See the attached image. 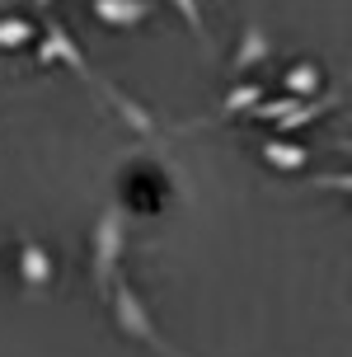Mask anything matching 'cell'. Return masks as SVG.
Returning a JSON list of instances; mask_svg holds the SVG:
<instances>
[{
    "label": "cell",
    "instance_id": "obj_1",
    "mask_svg": "<svg viewBox=\"0 0 352 357\" xmlns=\"http://www.w3.org/2000/svg\"><path fill=\"white\" fill-rule=\"evenodd\" d=\"M123 250H127V216L123 207H104L94 216V231H89V278L104 296L123 278Z\"/></svg>",
    "mask_w": 352,
    "mask_h": 357
},
{
    "label": "cell",
    "instance_id": "obj_2",
    "mask_svg": "<svg viewBox=\"0 0 352 357\" xmlns=\"http://www.w3.org/2000/svg\"><path fill=\"white\" fill-rule=\"evenodd\" d=\"M108 305H113V324L123 329V339L141 343L146 353H155V357H183L178 348H169V339L155 329V320H151V310H146V301L137 296V287L132 282H113V291H108Z\"/></svg>",
    "mask_w": 352,
    "mask_h": 357
},
{
    "label": "cell",
    "instance_id": "obj_3",
    "mask_svg": "<svg viewBox=\"0 0 352 357\" xmlns=\"http://www.w3.org/2000/svg\"><path fill=\"white\" fill-rule=\"evenodd\" d=\"M52 61H61V66H70L75 75H85V80H94V71H89L85 52H80V43L66 33V24L61 19H43V43H38V66H52Z\"/></svg>",
    "mask_w": 352,
    "mask_h": 357
},
{
    "label": "cell",
    "instance_id": "obj_4",
    "mask_svg": "<svg viewBox=\"0 0 352 357\" xmlns=\"http://www.w3.org/2000/svg\"><path fill=\"white\" fill-rule=\"evenodd\" d=\"M89 85H94L99 94H104V99H108V108H113V113H118V118H123V123L132 127L137 137H155V132H160V127H155V113H151L146 104H137V99H132V94H127L123 85H113V80H99V75H94Z\"/></svg>",
    "mask_w": 352,
    "mask_h": 357
},
{
    "label": "cell",
    "instance_id": "obj_5",
    "mask_svg": "<svg viewBox=\"0 0 352 357\" xmlns=\"http://www.w3.org/2000/svg\"><path fill=\"white\" fill-rule=\"evenodd\" d=\"M52 278H56V264L47 254V245L33 240V235H19V282L29 291H47Z\"/></svg>",
    "mask_w": 352,
    "mask_h": 357
},
{
    "label": "cell",
    "instance_id": "obj_6",
    "mask_svg": "<svg viewBox=\"0 0 352 357\" xmlns=\"http://www.w3.org/2000/svg\"><path fill=\"white\" fill-rule=\"evenodd\" d=\"M151 10H155L151 0H89V15L108 29H137L151 19Z\"/></svg>",
    "mask_w": 352,
    "mask_h": 357
},
{
    "label": "cell",
    "instance_id": "obj_7",
    "mask_svg": "<svg viewBox=\"0 0 352 357\" xmlns=\"http://www.w3.org/2000/svg\"><path fill=\"white\" fill-rule=\"evenodd\" d=\"M273 56V38L263 33V24H245V33H240V47L230 56V71H249V66H259Z\"/></svg>",
    "mask_w": 352,
    "mask_h": 357
},
{
    "label": "cell",
    "instance_id": "obj_8",
    "mask_svg": "<svg viewBox=\"0 0 352 357\" xmlns=\"http://www.w3.org/2000/svg\"><path fill=\"white\" fill-rule=\"evenodd\" d=\"M38 24L24 15H5L0 19V52H19V47H33Z\"/></svg>",
    "mask_w": 352,
    "mask_h": 357
},
{
    "label": "cell",
    "instance_id": "obj_9",
    "mask_svg": "<svg viewBox=\"0 0 352 357\" xmlns=\"http://www.w3.org/2000/svg\"><path fill=\"white\" fill-rule=\"evenodd\" d=\"M263 160L277 165V169H305V160H310V151L296 142H282V137H273V142H263Z\"/></svg>",
    "mask_w": 352,
    "mask_h": 357
},
{
    "label": "cell",
    "instance_id": "obj_10",
    "mask_svg": "<svg viewBox=\"0 0 352 357\" xmlns=\"http://www.w3.org/2000/svg\"><path fill=\"white\" fill-rule=\"evenodd\" d=\"M282 85H286V94H291V99H305V94H315V89L324 85V75H319L315 61H296L291 71L282 75Z\"/></svg>",
    "mask_w": 352,
    "mask_h": 357
},
{
    "label": "cell",
    "instance_id": "obj_11",
    "mask_svg": "<svg viewBox=\"0 0 352 357\" xmlns=\"http://www.w3.org/2000/svg\"><path fill=\"white\" fill-rule=\"evenodd\" d=\"M329 108H338V99H334V94H324V99H315V104H305V99H300V104L291 108V113H286V118H282L277 127H282V132H300V127H310L315 118H324Z\"/></svg>",
    "mask_w": 352,
    "mask_h": 357
},
{
    "label": "cell",
    "instance_id": "obj_12",
    "mask_svg": "<svg viewBox=\"0 0 352 357\" xmlns=\"http://www.w3.org/2000/svg\"><path fill=\"white\" fill-rule=\"evenodd\" d=\"M259 99H263V85H235L226 99H221V118H230V113H249Z\"/></svg>",
    "mask_w": 352,
    "mask_h": 357
},
{
    "label": "cell",
    "instance_id": "obj_13",
    "mask_svg": "<svg viewBox=\"0 0 352 357\" xmlns=\"http://www.w3.org/2000/svg\"><path fill=\"white\" fill-rule=\"evenodd\" d=\"M178 15H183V24L193 29V38L202 43V47H211V33H207V24H202V10H197V0H169Z\"/></svg>",
    "mask_w": 352,
    "mask_h": 357
},
{
    "label": "cell",
    "instance_id": "obj_14",
    "mask_svg": "<svg viewBox=\"0 0 352 357\" xmlns=\"http://www.w3.org/2000/svg\"><path fill=\"white\" fill-rule=\"evenodd\" d=\"M315 188H329V193H352V174H319Z\"/></svg>",
    "mask_w": 352,
    "mask_h": 357
},
{
    "label": "cell",
    "instance_id": "obj_15",
    "mask_svg": "<svg viewBox=\"0 0 352 357\" xmlns=\"http://www.w3.org/2000/svg\"><path fill=\"white\" fill-rule=\"evenodd\" d=\"M338 151H343V155H352V142H338Z\"/></svg>",
    "mask_w": 352,
    "mask_h": 357
},
{
    "label": "cell",
    "instance_id": "obj_16",
    "mask_svg": "<svg viewBox=\"0 0 352 357\" xmlns=\"http://www.w3.org/2000/svg\"><path fill=\"white\" fill-rule=\"evenodd\" d=\"M33 5H38V10H47V5H52V0H33Z\"/></svg>",
    "mask_w": 352,
    "mask_h": 357
}]
</instances>
